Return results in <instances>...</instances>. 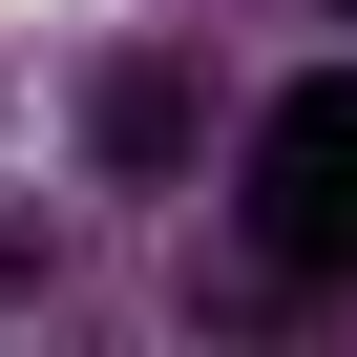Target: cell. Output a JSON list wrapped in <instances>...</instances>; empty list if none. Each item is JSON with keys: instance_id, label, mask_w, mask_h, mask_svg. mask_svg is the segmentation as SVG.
Returning a JSON list of instances; mask_svg holds the SVG:
<instances>
[{"instance_id": "6da1fadb", "label": "cell", "mask_w": 357, "mask_h": 357, "mask_svg": "<svg viewBox=\"0 0 357 357\" xmlns=\"http://www.w3.org/2000/svg\"><path fill=\"white\" fill-rule=\"evenodd\" d=\"M252 252L273 273H357V63L273 84V126H252Z\"/></svg>"}]
</instances>
